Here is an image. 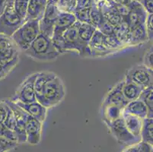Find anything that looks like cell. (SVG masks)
Returning <instances> with one entry per match:
<instances>
[{
  "mask_svg": "<svg viewBox=\"0 0 153 152\" xmlns=\"http://www.w3.org/2000/svg\"><path fill=\"white\" fill-rule=\"evenodd\" d=\"M104 45L107 49L111 50L114 53H116L117 51L125 47L114 33L108 36L104 35Z\"/></svg>",
  "mask_w": 153,
  "mask_h": 152,
  "instance_id": "f546056e",
  "label": "cell"
},
{
  "mask_svg": "<svg viewBox=\"0 0 153 152\" xmlns=\"http://www.w3.org/2000/svg\"><path fill=\"white\" fill-rule=\"evenodd\" d=\"M123 81L120 82L113 87L106 96L104 97L102 103V107L106 105H114L121 108L122 110L125 108L128 101L123 97L122 93V87H123Z\"/></svg>",
  "mask_w": 153,
  "mask_h": 152,
  "instance_id": "9a60e30c",
  "label": "cell"
},
{
  "mask_svg": "<svg viewBox=\"0 0 153 152\" xmlns=\"http://www.w3.org/2000/svg\"><path fill=\"white\" fill-rule=\"evenodd\" d=\"M147 15L148 13L146 12L141 4L132 0L131 3L129 5V12L123 20L127 24L131 30L140 25L145 24Z\"/></svg>",
  "mask_w": 153,
  "mask_h": 152,
  "instance_id": "8fae6325",
  "label": "cell"
},
{
  "mask_svg": "<svg viewBox=\"0 0 153 152\" xmlns=\"http://www.w3.org/2000/svg\"><path fill=\"white\" fill-rule=\"evenodd\" d=\"M143 89L140 86L136 85V84L127 79L123 80V87H122V93L128 102L137 100L140 97Z\"/></svg>",
  "mask_w": 153,
  "mask_h": 152,
  "instance_id": "7402d4cb",
  "label": "cell"
},
{
  "mask_svg": "<svg viewBox=\"0 0 153 152\" xmlns=\"http://www.w3.org/2000/svg\"><path fill=\"white\" fill-rule=\"evenodd\" d=\"M26 132V142L32 145H38L41 142L42 133V122L30 116L27 118L25 127Z\"/></svg>",
  "mask_w": 153,
  "mask_h": 152,
  "instance_id": "5bb4252c",
  "label": "cell"
},
{
  "mask_svg": "<svg viewBox=\"0 0 153 152\" xmlns=\"http://www.w3.org/2000/svg\"><path fill=\"white\" fill-rule=\"evenodd\" d=\"M153 118H146L143 119L140 140L149 144H153V132H152Z\"/></svg>",
  "mask_w": 153,
  "mask_h": 152,
  "instance_id": "484cf974",
  "label": "cell"
},
{
  "mask_svg": "<svg viewBox=\"0 0 153 152\" xmlns=\"http://www.w3.org/2000/svg\"><path fill=\"white\" fill-rule=\"evenodd\" d=\"M103 22H104V19H103L102 14H101L99 7L94 1L90 9V24H91L93 26L98 29Z\"/></svg>",
  "mask_w": 153,
  "mask_h": 152,
  "instance_id": "4dcf8cb0",
  "label": "cell"
},
{
  "mask_svg": "<svg viewBox=\"0 0 153 152\" xmlns=\"http://www.w3.org/2000/svg\"><path fill=\"white\" fill-rule=\"evenodd\" d=\"M104 35L97 29L94 32L92 38L89 41L88 46L90 50V54L91 56L94 57H100L104 56L108 54L114 53L113 51L108 50L104 45Z\"/></svg>",
  "mask_w": 153,
  "mask_h": 152,
  "instance_id": "e0dca14e",
  "label": "cell"
},
{
  "mask_svg": "<svg viewBox=\"0 0 153 152\" xmlns=\"http://www.w3.org/2000/svg\"><path fill=\"white\" fill-rule=\"evenodd\" d=\"M114 34L117 37L118 40L121 42L125 47L130 46V28L126 22L123 21L119 25L115 27Z\"/></svg>",
  "mask_w": 153,
  "mask_h": 152,
  "instance_id": "d4e9b609",
  "label": "cell"
},
{
  "mask_svg": "<svg viewBox=\"0 0 153 152\" xmlns=\"http://www.w3.org/2000/svg\"><path fill=\"white\" fill-rule=\"evenodd\" d=\"M3 124L7 129L15 133V131L16 129V119H15V115H14L10 107H9V113H8V115H7L6 118L4 121Z\"/></svg>",
  "mask_w": 153,
  "mask_h": 152,
  "instance_id": "836d02e7",
  "label": "cell"
},
{
  "mask_svg": "<svg viewBox=\"0 0 153 152\" xmlns=\"http://www.w3.org/2000/svg\"><path fill=\"white\" fill-rule=\"evenodd\" d=\"M65 95L66 90L63 82L56 75L47 82L42 95L37 101L48 109L59 104L63 100Z\"/></svg>",
  "mask_w": 153,
  "mask_h": 152,
  "instance_id": "277c9868",
  "label": "cell"
},
{
  "mask_svg": "<svg viewBox=\"0 0 153 152\" xmlns=\"http://www.w3.org/2000/svg\"><path fill=\"white\" fill-rule=\"evenodd\" d=\"M47 5V0H30L25 20H41Z\"/></svg>",
  "mask_w": 153,
  "mask_h": 152,
  "instance_id": "d6986e66",
  "label": "cell"
},
{
  "mask_svg": "<svg viewBox=\"0 0 153 152\" xmlns=\"http://www.w3.org/2000/svg\"><path fill=\"white\" fill-rule=\"evenodd\" d=\"M96 3L99 7L104 20L112 24L114 27L119 25L123 21V17L120 15L118 11L117 10L116 6L114 2L99 1Z\"/></svg>",
  "mask_w": 153,
  "mask_h": 152,
  "instance_id": "4fadbf2b",
  "label": "cell"
},
{
  "mask_svg": "<svg viewBox=\"0 0 153 152\" xmlns=\"http://www.w3.org/2000/svg\"><path fill=\"white\" fill-rule=\"evenodd\" d=\"M140 3L148 14H153V0H140Z\"/></svg>",
  "mask_w": 153,
  "mask_h": 152,
  "instance_id": "7bdbcfd3",
  "label": "cell"
},
{
  "mask_svg": "<svg viewBox=\"0 0 153 152\" xmlns=\"http://www.w3.org/2000/svg\"><path fill=\"white\" fill-rule=\"evenodd\" d=\"M152 21H153V14H148L146 18V22H145V27H146V29L149 40H152L153 37Z\"/></svg>",
  "mask_w": 153,
  "mask_h": 152,
  "instance_id": "8d00e7d4",
  "label": "cell"
},
{
  "mask_svg": "<svg viewBox=\"0 0 153 152\" xmlns=\"http://www.w3.org/2000/svg\"><path fill=\"white\" fill-rule=\"evenodd\" d=\"M123 112L137 116L142 119L149 118L148 108L140 99L128 102L125 108L123 110Z\"/></svg>",
  "mask_w": 153,
  "mask_h": 152,
  "instance_id": "ffe728a7",
  "label": "cell"
},
{
  "mask_svg": "<svg viewBox=\"0 0 153 152\" xmlns=\"http://www.w3.org/2000/svg\"><path fill=\"white\" fill-rule=\"evenodd\" d=\"M59 13L60 12L56 6V4L47 3L42 19L39 21V27L41 33L52 38L54 26Z\"/></svg>",
  "mask_w": 153,
  "mask_h": 152,
  "instance_id": "30bf717a",
  "label": "cell"
},
{
  "mask_svg": "<svg viewBox=\"0 0 153 152\" xmlns=\"http://www.w3.org/2000/svg\"><path fill=\"white\" fill-rule=\"evenodd\" d=\"M30 0H14L13 8L18 15L22 19H25L27 7Z\"/></svg>",
  "mask_w": 153,
  "mask_h": 152,
  "instance_id": "d6a6232c",
  "label": "cell"
},
{
  "mask_svg": "<svg viewBox=\"0 0 153 152\" xmlns=\"http://www.w3.org/2000/svg\"><path fill=\"white\" fill-rule=\"evenodd\" d=\"M149 40L145 24L130 30V46H137Z\"/></svg>",
  "mask_w": 153,
  "mask_h": 152,
  "instance_id": "cb8c5ba5",
  "label": "cell"
},
{
  "mask_svg": "<svg viewBox=\"0 0 153 152\" xmlns=\"http://www.w3.org/2000/svg\"><path fill=\"white\" fill-rule=\"evenodd\" d=\"M18 143L3 137H0V152H7L17 146Z\"/></svg>",
  "mask_w": 153,
  "mask_h": 152,
  "instance_id": "e575fe53",
  "label": "cell"
},
{
  "mask_svg": "<svg viewBox=\"0 0 153 152\" xmlns=\"http://www.w3.org/2000/svg\"><path fill=\"white\" fill-rule=\"evenodd\" d=\"M81 22L76 21L73 25L62 33L59 40L54 41L53 44L60 54L69 51H76L82 57L91 56L88 44L82 41L79 37V27Z\"/></svg>",
  "mask_w": 153,
  "mask_h": 152,
  "instance_id": "6da1fadb",
  "label": "cell"
},
{
  "mask_svg": "<svg viewBox=\"0 0 153 152\" xmlns=\"http://www.w3.org/2000/svg\"><path fill=\"white\" fill-rule=\"evenodd\" d=\"M138 152H152V145L140 140L137 142Z\"/></svg>",
  "mask_w": 153,
  "mask_h": 152,
  "instance_id": "b9f144b4",
  "label": "cell"
},
{
  "mask_svg": "<svg viewBox=\"0 0 153 152\" xmlns=\"http://www.w3.org/2000/svg\"><path fill=\"white\" fill-rule=\"evenodd\" d=\"M12 69H13V68H12V67L2 66V65H0V79H4Z\"/></svg>",
  "mask_w": 153,
  "mask_h": 152,
  "instance_id": "ee69618b",
  "label": "cell"
},
{
  "mask_svg": "<svg viewBox=\"0 0 153 152\" xmlns=\"http://www.w3.org/2000/svg\"><path fill=\"white\" fill-rule=\"evenodd\" d=\"M115 27L113 26L112 24H111L110 23H108V22L104 21L102 22V24H101L99 27L98 28V30H99L101 33L105 36L111 35V34H113L114 33V31Z\"/></svg>",
  "mask_w": 153,
  "mask_h": 152,
  "instance_id": "74e56055",
  "label": "cell"
},
{
  "mask_svg": "<svg viewBox=\"0 0 153 152\" xmlns=\"http://www.w3.org/2000/svg\"><path fill=\"white\" fill-rule=\"evenodd\" d=\"M56 74L50 72H37V77L34 82V88L36 92V99L38 100L42 95L46 85L52 78L56 76Z\"/></svg>",
  "mask_w": 153,
  "mask_h": 152,
  "instance_id": "603a6c76",
  "label": "cell"
},
{
  "mask_svg": "<svg viewBox=\"0 0 153 152\" xmlns=\"http://www.w3.org/2000/svg\"><path fill=\"white\" fill-rule=\"evenodd\" d=\"M19 50L11 37L0 34V65L14 68L19 62Z\"/></svg>",
  "mask_w": 153,
  "mask_h": 152,
  "instance_id": "8992f818",
  "label": "cell"
},
{
  "mask_svg": "<svg viewBox=\"0 0 153 152\" xmlns=\"http://www.w3.org/2000/svg\"><path fill=\"white\" fill-rule=\"evenodd\" d=\"M143 65L148 67L149 69H152V47H150L146 51V53L145 54Z\"/></svg>",
  "mask_w": 153,
  "mask_h": 152,
  "instance_id": "60d3db41",
  "label": "cell"
},
{
  "mask_svg": "<svg viewBox=\"0 0 153 152\" xmlns=\"http://www.w3.org/2000/svg\"><path fill=\"white\" fill-rule=\"evenodd\" d=\"M122 152H138V146H137V142L135 144L131 145L128 146L126 149L123 151Z\"/></svg>",
  "mask_w": 153,
  "mask_h": 152,
  "instance_id": "f6af8a7d",
  "label": "cell"
},
{
  "mask_svg": "<svg viewBox=\"0 0 153 152\" xmlns=\"http://www.w3.org/2000/svg\"><path fill=\"white\" fill-rule=\"evenodd\" d=\"M95 2H98L99 1H105V2H113V0H94Z\"/></svg>",
  "mask_w": 153,
  "mask_h": 152,
  "instance_id": "c3c4849f",
  "label": "cell"
},
{
  "mask_svg": "<svg viewBox=\"0 0 153 152\" xmlns=\"http://www.w3.org/2000/svg\"><path fill=\"white\" fill-rule=\"evenodd\" d=\"M102 110L104 121L106 124L121 117L123 114V110L114 105L104 106Z\"/></svg>",
  "mask_w": 153,
  "mask_h": 152,
  "instance_id": "4316f807",
  "label": "cell"
},
{
  "mask_svg": "<svg viewBox=\"0 0 153 152\" xmlns=\"http://www.w3.org/2000/svg\"><path fill=\"white\" fill-rule=\"evenodd\" d=\"M13 1L8 2L3 13L0 15V34L8 37H12L25 22L14 9Z\"/></svg>",
  "mask_w": 153,
  "mask_h": 152,
  "instance_id": "5b68a950",
  "label": "cell"
},
{
  "mask_svg": "<svg viewBox=\"0 0 153 152\" xmlns=\"http://www.w3.org/2000/svg\"><path fill=\"white\" fill-rule=\"evenodd\" d=\"M132 0H113V2L116 5H124V6H129Z\"/></svg>",
  "mask_w": 153,
  "mask_h": 152,
  "instance_id": "bcb514c9",
  "label": "cell"
},
{
  "mask_svg": "<svg viewBox=\"0 0 153 152\" xmlns=\"http://www.w3.org/2000/svg\"><path fill=\"white\" fill-rule=\"evenodd\" d=\"M96 30H97V28L91 24L80 23L79 30H78L79 38L82 41L84 42L85 44H88Z\"/></svg>",
  "mask_w": 153,
  "mask_h": 152,
  "instance_id": "83f0119b",
  "label": "cell"
},
{
  "mask_svg": "<svg viewBox=\"0 0 153 152\" xmlns=\"http://www.w3.org/2000/svg\"><path fill=\"white\" fill-rule=\"evenodd\" d=\"M124 123L128 131L134 136L136 139L140 140V132H141L143 119L135 116L123 113L122 114Z\"/></svg>",
  "mask_w": 153,
  "mask_h": 152,
  "instance_id": "44dd1931",
  "label": "cell"
},
{
  "mask_svg": "<svg viewBox=\"0 0 153 152\" xmlns=\"http://www.w3.org/2000/svg\"><path fill=\"white\" fill-rule=\"evenodd\" d=\"M152 93L153 89L152 86L149 87L143 90L140 94V99L142 100L148 108L149 110V117L153 118V104H152Z\"/></svg>",
  "mask_w": 153,
  "mask_h": 152,
  "instance_id": "f1b7e54d",
  "label": "cell"
},
{
  "mask_svg": "<svg viewBox=\"0 0 153 152\" xmlns=\"http://www.w3.org/2000/svg\"><path fill=\"white\" fill-rule=\"evenodd\" d=\"M76 21L77 20L73 14L60 12L54 26L53 33L52 36L53 42L59 40L62 33L72 25L74 24Z\"/></svg>",
  "mask_w": 153,
  "mask_h": 152,
  "instance_id": "2e32d148",
  "label": "cell"
},
{
  "mask_svg": "<svg viewBox=\"0 0 153 152\" xmlns=\"http://www.w3.org/2000/svg\"><path fill=\"white\" fill-rule=\"evenodd\" d=\"M7 4H8V0H0V15L3 13Z\"/></svg>",
  "mask_w": 153,
  "mask_h": 152,
  "instance_id": "7dc6e473",
  "label": "cell"
},
{
  "mask_svg": "<svg viewBox=\"0 0 153 152\" xmlns=\"http://www.w3.org/2000/svg\"><path fill=\"white\" fill-rule=\"evenodd\" d=\"M77 5L76 0H58L56 6L59 12L63 13H72L75 12Z\"/></svg>",
  "mask_w": 153,
  "mask_h": 152,
  "instance_id": "1f68e13d",
  "label": "cell"
},
{
  "mask_svg": "<svg viewBox=\"0 0 153 152\" xmlns=\"http://www.w3.org/2000/svg\"><path fill=\"white\" fill-rule=\"evenodd\" d=\"M125 79L133 82L144 90L152 86V69H149L143 64L136 65L126 72Z\"/></svg>",
  "mask_w": 153,
  "mask_h": 152,
  "instance_id": "52a82bcc",
  "label": "cell"
},
{
  "mask_svg": "<svg viewBox=\"0 0 153 152\" xmlns=\"http://www.w3.org/2000/svg\"><path fill=\"white\" fill-rule=\"evenodd\" d=\"M108 128L111 130L113 136L116 138L117 140L122 144H127L132 142H138L140 139H137L128 131L124 123L123 117H120L115 120L107 123Z\"/></svg>",
  "mask_w": 153,
  "mask_h": 152,
  "instance_id": "7c38bea8",
  "label": "cell"
},
{
  "mask_svg": "<svg viewBox=\"0 0 153 152\" xmlns=\"http://www.w3.org/2000/svg\"><path fill=\"white\" fill-rule=\"evenodd\" d=\"M15 103L17 105L22 107L24 110H25L30 116L37 119L42 123L45 121L47 115V108H46L39 102L34 101V102L29 103V104H24V103L21 102Z\"/></svg>",
  "mask_w": 153,
  "mask_h": 152,
  "instance_id": "ac0fdd59",
  "label": "cell"
},
{
  "mask_svg": "<svg viewBox=\"0 0 153 152\" xmlns=\"http://www.w3.org/2000/svg\"><path fill=\"white\" fill-rule=\"evenodd\" d=\"M9 1H13V0H8V2H9Z\"/></svg>",
  "mask_w": 153,
  "mask_h": 152,
  "instance_id": "f907efd6",
  "label": "cell"
},
{
  "mask_svg": "<svg viewBox=\"0 0 153 152\" xmlns=\"http://www.w3.org/2000/svg\"><path fill=\"white\" fill-rule=\"evenodd\" d=\"M0 137L5 138V139H8L9 140L17 142V139H16L15 133L9 130V129H7L4 125V124L1 123V122H0Z\"/></svg>",
  "mask_w": 153,
  "mask_h": 152,
  "instance_id": "d590c367",
  "label": "cell"
},
{
  "mask_svg": "<svg viewBox=\"0 0 153 152\" xmlns=\"http://www.w3.org/2000/svg\"><path fill=\"white\" fill-rule=\"evenodd\" d=\"M37 72L29 75L21 84L15 92L14 97L11 99L12 101L24 103V104H29L37 101L35 88H34V82L37 77Z\"/></svg>",
  "mask_w": 153,
  "mask_h": 152,
  "instance_id": "ba28073f",
  "label": "cell"
},
{
  "mask_svg": "<svg viewBox=\"0 0 153 152\" xmlns=\"http://www.w3.org/2000/svg\"><path fill=\"white\" fill-rule=\"evenodd\" d=\"M9 110V107L5 100L0 101V122L3 123Z\"/></svg>",
  "mask_w": 153,
  "mask_h": 152,
  "instance_id": "f35d334b",
  "label": "cell"
},
{
  "mask_svg": "<svg viewBox=\"0 0 153 152\" xmlns=\"http://www.w3.org/2000/svg\"><path fill=\"white\" fill-rule=\"evenodd\" d=\"M77 5L76 10H82V9H91L94 0H76Z\"/></svg>",
  "mask_w": 153,
  "mask_h": 152,
  "instance_id": "ab89813d",
  "label": "cell"
},
{
  "mask_svg": "<svg viewBox=\"0 0 153 152\" xmlns=\"http://www.w3.org/2000/svg\"><path fill=\"white\" fill-rule=\"evenodd\" d=\"M40 33L39 20H28L24 22L11 37L19 51L25 52L30 47Z\"/></svg>",
  "mask_w": 153,
  "mask_h": 152,
  "instance_id": "3957f363",
  "label": "cell"
},
{
  "mask_svg": "<svg viewBox=\"0 0 153 152\" xmlns=\"http://www.w3.org/2000/svg\"><path fill=\"white\" fill-rule=\"evenodd\" d=\"M5 101L13 112L16 119V129L15 131V135L17 139L18 144L25 143L27 141L25 127L29 115L25 110H24L22 107L17 105L16 103L12 101V100H6Z\"/></svg>",
  "mask_w": 153,
  "mask_h": 152,
  "instance_id": "9c48e42d",
  "label": "cell"
},
{
  "mask_svg": "<svg viewBox=\"0 0 153 152\" xmlns=\"http://www.w3.org/2000/svg\"><path fill=\"white\" fill-rule=\"evenodd\" d=\"M133 1H136V2H140V0H133Z\"/></svg>",
  "mask_w": 153,
  "mask_h": 152,
  "instance_id": "681fc988",
  "label": "cell"
},
{
  "mask_svg": "<svg viewBox=\"0 0 153 152\" xmlns=\"http://www.w3.org/2000/svg\"><path fill=\"white\" fill-rule=\"evenodd\" d=\"M24 53L27 56L38 61H52L60 55L54 46L52 38L41 33Z\"/></svg>",
  "mask_w": 153,
  "mask_h": 152,
  "instance_id": "7a4b0ae2",
  "label": "cell"
}]
</instances>
